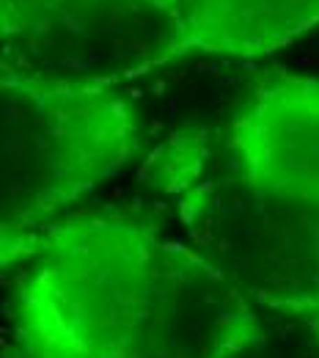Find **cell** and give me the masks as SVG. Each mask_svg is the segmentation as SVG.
<instances>
[{
	"mask_svg": "<svg viewBox=\"0 0 319 358\" xmlns=\"http://www.w3.org/2000/svg\"><path fill=\"white\" fill-rule=\"evenodd\" d=\"M187 243L267 317L319 320V78L267 72L226 122L143 163Z\"/></svg>",
	"mask_w": 319,
	"mask_h": 358,
	"instance_id": "6da1fadb",
	"label": "cell"
},
{
	"mask_svg": "<svg viewBox=\"0 0 319 358\" xmlns=\"http://www.w3.org/2000/svg\"><path fill=\"white\" fill-rule=\"evenodd\" d=\"M14 322L22 358H239L267 331L207 257L127 213L47 226Z\"/></svg>",
	"mask_w": 319,
	"mask_h": 358,
	"instance_id": "7a4b0ae2",
	"label": "cell"
},
{
	"mask_svg": "<svg viewBox=\"0 0 319 358\" xmlns=\"http://www.w3.org/2000/svg\"><path fill=\"white\" fill-rule=\"evenodd\" d=\"M319 28V0H0V52L119 83L165 66L259 61Z\"/></svg>",
	"mask_w": 319,
	"mask_h": 358,
	"instance_id": "3957f363",
	"label": "cell"
},
{
	"mask_svg": "<svg viewBox=\"0 0 319 358\" xmlns=\"http://www.w3.org/2000/svg\"><path fill=\"white\" fill-rule=\"evenodd\" d=\"M143 143L119 83L45 72L0 52V231L42 237Z\"/></svg>",
	"mask_w": 319,
	"mask_h": 358,
	"instance_id": "277c9868",
	"label": "cell"
},
{
	"mask_svg": "<svg viewBox=\"0 0 319 358\" xmlns=\"http://www.w3.org/2000/svg\"><path fill=\"white\" fill-rule=\"evenodd\" d=\"M239 358H319V320H309L306 336L295 342V331H286V336H275L267 317L265 336Z\"/></svg>",
	"mask_w": 319,
	"mask_h": 358,
	"instance_id": "5b68a950",
	"label": "cell"
},
{
	"mask_svg": "<svg viewBox=\"0 0 319 358\" xmlns=\"http://www.w3.org/2000/svg\"><path fill=\"white\" fill-rule=\"evenodd\" d=\"M39 240L42 237H22V234L0 231V270L11 268V265H25L39 248Z\"/></svg>",
	"mask_w": 319,
	"mask_h": 358,
	"instance_id": "8992f818",
	"label": "cell"
}]
</instances>
